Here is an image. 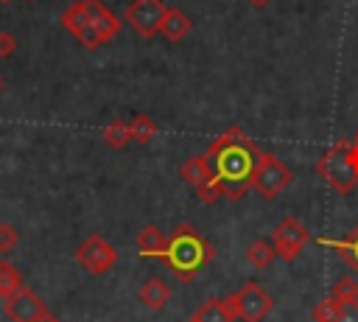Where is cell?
Returning a JSON list of instances; mask_svg holds the SVG:
<instances>
[{
    "label": "cell",
    "instance_id": "cell-1",
    "mask_svg": "<svg viewBox=\"0 0 358 322\" xmlns=\"http://www.w3.org/2000/svg\"><path fill=\"white\" fill-rule=\"evenodd\" d=\"M207 160L213 165L218 193L229 202H238L252 188V176H255V168H257V160H260V148L246 137L243 129L229 126L224 134H218L210 143Z\"/></svg>",
    "mask_w": 358,
    "mask_h": 322
},
{
    "label": "cell",
    "instance_id": "cell-2",
    "mask_svg": "<svg viewBox=\"0 0 358 322\" xmlns=\"http://www.w3.org/2000/svg\"><path fill=\"white\" fill-rule=\"evenodd\" d=\"M159 258L165 260V266L179 283H193L201 274V269L215 258V246L196 227L179 224L168 235V244Z\"/></svg>",
    "mask_w": 358,
    "mask_h": 322
},
{
    "label": "cell",
    "instance_id": "cell-3",
    "mask_svg": "<svg viewBox=\"0 0 358 322\" xmlns=\"http://www.w3.org/2000/svg\"><path fill=\"white\" fill-rule=\"evenodd\" d=\"M316 174L338 193L347 196L358 188V143L355 140H338L336 146H330L319 162H316Z\"/></svg>",
    "mask_w": 358,
    "mask_h": 322
},
{
    "label": "cell",
    "instance_id": "cell-4",
    "mask_svg": "<svg viewBox=\"0 0 358 322\" xmlns=\"http://www.w3.org/2000/svg\"><path fill=\"white\" fill-rule=\"evenodd\" d=\"M291 182H294V171L280 157H274L268 151H260V160H257V168H255V176H252V188L263 199H274Z\"/></svg>",
    "mask_w": 358,
    "mask_h": 322
},
{
    "label": "cell",
    "instance_id": "cell-5",
    "mask_svg": "<svg viewBox=\"0 0 358 322\" xmlns=\"http://www.w3.org/2000/svg\"><path fill=\"white\" fill-rule=\"evenodd\" d=\"M229 300L235 305L238 322H263L271 314V308H274V297L260 283H255V280H249L235 294H229Z\"/></svg>",
    "mask_w": 358,
    "mask_h": 322
},
{
    "label": "cell",
    "instance_id": "cell-6",
    "mask_svg": "<svg viewBox=\"0 0 358 322\" xmlns=\"http://www.w3.org/2000/svg\"><path fill=\"white\" fill-rule=\"evenodd\" d=\"M165 11H168V6H165L162 0H131V3L126 6L123 20H126V25H129L137 36L151 39V36L159 34V25H162V20H165Z\"/></svg>",
    "mask_w": 358,
    "mask_h": 322
},
{
    "label": "cell",
    "instance_id": "cell-7",
    "mask_svg": "<svg viewBox=\"0 0 358 322\" xmlns=\"http://www.w3.org/2000/svg\"><path fill=\"white\" fill-rule=\"evenodd\" d=\"M182 179L187 182V185H193V190H196V196L204 202V204H213V202H218L221 199V193H218V188H215V176H213V165H210V160H207V154H193V157H187L185 162H182Z\"/></svg>",
    "mask_w": 358,
    "mask_h": 322
},
{
    "label": "cell",
    "instance_id": "cell-8",
    "mask_svg": "<svg viewBox=\"0 0 358 322\" xmlns=\"http://www.w3.org/2000/svg\"><path fill=\"white\" fill-rule=\"evenodd\" d=\"M76 260H78V266L87 269L90 274H103V272H109V269L115 266V260H117V249H115L106 238H101V235H90V238H84V241L78 244V249H76Z\"/></svg>",
    "mask_w": 358,
    "mask_h": 322
},
{
    "label": "cell",
    "instance_id": "cell-9",
    "mask_svg": "<svg viewBox=\"0 0 358 322\" xmlns=\"http://www.w3.org/2000/svg\"><path fill=\"white\" fill-rule=\"evenodd\" d=\"M308 241H310L308 227L299 218H291V216L282 218L271 232V244L277 249V258H282V260H296Z\"/></svg>",
    "mask_w": 358,
    "mask_h": 322
},
{
    "label": "cell",
    "instance_id": "cell-10",
    "mask_svg": "<svg viewBox=\"0 0 358 322\" xmlns=\"http://www.w3.org/2000/svg\"><path fill=\"white\" fill-rule=\"evenodd\" d=\"M3 314H6L11 322H42L50 311H48V305L42 302V297H39L34 288L22 286V288H17L11 297L3 300Z\"/></svg>",
    "mask_w": 358,
    "mask_h": 322
},
{
    "label": "cell",
    "instance_id": "cell-11",
    "mask_svg": "<svg viewBox=\"0 0 358 322\" xmlns=\"http://www.w3.org/2000/svg\"><path fill=\"white\" fill-rule=\"evenodd\" d=\"M98 3H101V0H76L73 6H67V8L62 11V25H64L73 36H78V34L90 25V20H92Z\"/></svg>",
    "mask_w": 358,
    "mask_h": 322
},
{
    "label": "cell",
    "instance_id": "cell-12",
    "mask_svg": "<svg viewBox=\"0 0 358 322\" xmlns=\"http://www.w3.org/2000/svg\"><path fill=\"white\" fill-rule=\"evenodd\" d=\"M190 322H238L235 305H232L229 294L224 300H207L201 308H196V314L190 316Z\"/></svg>",
    "mask_w": 358,
    "mask_h": 322
},
{
    "label": "cell",
    "instance_id": "cell-13",
    "mask_svg": "<svg viewBox=\"0 0 358 322\" xmlns=\"http://www.w3.org/2000/svg\"><path fill=\"white\" fill-rule=\"evenodd\" d=\"M190 28H193V20L182 11V8H176V6H171L168 11H165V20H162V25H159V34L168 39V42H182L187 34H190Z\"/></svg>",
    "mask_w": 358,
    "mask_h": 322
},
{
    "label": "cell",
    "instance_id": "cell-14",
    "mask_svg": "<svg viewBox=\"0 0 358 322\" xmlns=\"http://www.w3.org/2000/svg\"><path fill=\"white\" fill-rule=\"evenodd\" d=\"M322 246H330L355 274H358V224L352 227V232L347 238H316Z\"/></svg>",
    "mask_w": 358,
    "mask_h": 322
},
{
    "label": "cell",
    "instance_id": "cell-15",
    "mask_svg": "<svg viewBox=\"0 0 358 322\" xmlns=\"http://www.w3.org/2000/svg\"><path fill=\"white\" fill-rule=\"evenodd\" d=\"M137 297H140V302H143L145 308L162 311V308L171 302V286H168L162 277H151V280H145V283L140 286Z\"/></svg>",
    "mask_w": 358,
    "mask_h": 322
},
{
    "label": "cell",
    "instance_id": "cell-16",
    "mask_svg": "<svg viewBox=\"0 0 358 322\" xmlns=\"http://www.w3.org/2000/svg\"><path fill=\"white\" fill-rule=\"evenodd\" d=\"M90 25H92V31H95V36H98V42H101V45L112 42V39L117 36V31H120V20H117V17H115L103 3H98V6H95V14H92Z\"/></svg>",
    "mask_w": 358,
    "mask_h": 322
},
{
    "label": "cell",
    "instance_id": "cell-17",
    "mask_svg": "<svg viewBox=\"0 0 358 322\" xmlns=\"http://www.w3.org/2000/svg\"><path fill=\"white\" fill-rule=\"evenodd\" d=\"M165 244H168V235L159 227H154V224L143 227L140 235H137V252L143 258H159L162 249H165Z\"/></svg>",
    "mask_w": 358,
    "mask_h": 322
},
{
    "label": "cell",
    "instance_id": "cell-18",
    "mask_svg": "<svg viewBox=\"0 0 358 322\" xmlns=\"http://www.w3.org/2000/svg\"><path fill=\"white\" fill-rule=\"evenodd\" d=\"M274 258H277V249H274V244L266 241V238H257V241H252V244L246 246V260H249L255 269L271 266Z\"/></svg>",
    "mask_w": 358,
    "mask_h": 322
},
{
    "label": "cell",
    "instance_id": "cell-19",
    "mask_svg": "<svg viewBox=\"0 0 358 322\" xmlns=\"http://www.w3.org/2000/svg\"><path fill=\"white\" fill-rule=\"evenodd\" d=\"M25 283H22V274H20V269L14 266V263H8V260H0V297L6 300V297H11L17 288H22Z\"/></svg>",
    "mask_w": 358,
    "mask_h": 322
},
{
    "label": "cell",
    "instance_id": "cell-20",
    "mask_svg": "<svg viewBox=\"0 0 358 322\" xmlns=\"http://www.w3.org/2000/svg\"><path fill=\"white\" fill-rule=\"evenodd\" d=\"M103 143L109 148H126L131 143V129L126 120H112L106 129H103Z\"/></svg>",
    "mask_w": 358,
    "mask_h": 322
},
{
    "label": "cell",
    "instance_id": "cell-21",
    "mask_svg": "<svg viewBox=\"0 0 358 322\" xmlns=\"http://www.w3.org/2000/svg\"><path fill=\"white\" fill-rule=\"evenodd\" d=\"M129 129H131V140L134 143H151L154 140V134H157V123H154V118H148V115H134L131 120H129Z\"/></svg>",
    "mask_w": 358,
    "mask_h": 322
},
{
    "label": "cell",
    "instance_id": "cell-22",
    "mask_svg": "<svg viewBox=\"0 0 358 322\" xmlns=\"http://www.w3.org/2000/svg\"><path fill=\"white\" fill-rule=\"evenodd\" d=\"M330 297H333L338 305L358 300V280H355V277H338V280L333 283V288H330Z\"/></svg>",
    "mask_w": 358,
    "mask_h": 322
},
{
    "label": "cell",
    "instance_id": "cell-23",
    "mask_svg": "<svg viewBox=\"0 0 358 322\" xmlns=\"http://www.w3.org/2000/svg\"><path fill=\"white\" fill-rule=\"evenodd\" d=\"M336 316H338V302L333 297H324L322 302L313 305V319L316 322H336Z\"/></svg>",
    "mask_w": 358,
    "mask_h": 322
},
{
    "label": "cell",
    "instance_id": "cell-24",
    "mask_svg": "<svg viewBox=\"0 0 358 322\" xmlns=\"http://www.w3.org/2000/svg\"><path fill=\"white\" fill-rule=\"evenodd\" d=\"M17 241H20V235H17V230H14L11 224H6V221H0V252H11V249L17 246Z\"/></svg>",
    "mask_w": 358,
    "mask_h": 322
},
{
    "label": "cell",
    "instance_id": "cell-25",
    "mask_svg": "<svg viewBox=\"0 0 358 322\" xmlns=\"http://www.w3.org/2000/svg\"><path fill=\"white\" fill-rule=\"evenodd\" d=\"M336 322H358V300L352 302H341L338 305V316Z\"/></svg>",
    "mask_w": 358,
    "mask_h": 322
},
{
    "label": "cell",
    "instance_id": "cell-26",
    "mask_svg": "<svg viewBox=\"0 0 358 322\" xmlns=\"http://www.w3.org/2000/svg\"><path fill=\"white\" fill-rule=\"evenodd\" d=\"M17 50V39L8 31H0V59H8Z\"/></svg>",
    "mask_w": 358,
    "mask_h": 322
},
{
    "label": "cell",
    "instance_id": "cell-27",
    "mask_svg": "<svg viewBox=\"0 0 358 322\" xmlns=\"http://www.w3.org/2000/svg\"><path fill=\"white\" fill-rule=\"evenodd\" d=\"M246 3H252V6H255V8H266V6H268V3H271V0H246Z\"/></svg>",
    "mask_w": 358,
    "mask_h": 322
},
{
    "label": "cell",
    "instance_id": "cell-28",
    "mask_svg": "<svg viewBox=\"0 0 358 322\" xmlns=\"http://www.w3.org/2000/svg\"><path fill=\"white\" fill-rule=\"evenodd\" d=\"M42 322H59V319H56V316H50V314H48V316H45V319H42Z\"/></svg>",
    "mask_w": 358,
    "mask_h": 322
},
{
    "label": "cell",
    "instance_id": "cell-29",
    "mask_svg": "<svg viewBox=\"0 0 358 322\" xmlns=\"http://www.w3.org/2000/svg\"><path fill=\"white\" fill-rule=\"evenodd\" d=\"M352 140H355V143H358V132H355V137H352Z\"/></svg>",
    "mask_w": 358,
    "mask_h": 322
},
{
    "label": "cell",
    "instance_id": "cell-30",
    "mask_svg": "<svg viewBox=\"0 0 358 322\" xmlns=\"http://www.w3.org/2000/svg\"><path fill=\"white\" fill-rule=\"evenodd\" d=\"M0 3H11V0H0Z\"/></svg>",
    "mask_w": 358,
    "mask_h": 322
},
{
    "label": "cell",
    "instance_id": "cell-31",
    "mask_svg": "<svg viewBox=\"0 0 358 322\" xmlns=\"http://www.w3.org/2000/svg\"><path fill=\"white\" fill-rule=\"evenodd\" d=\"M0 90H3V78H0Z\"/></svg>",
    "mask_w": 358,
    "mask_h": 322
}]
</instances>
